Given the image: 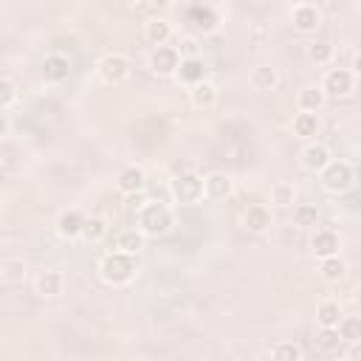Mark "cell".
I'll return each mask as SVG.
<instances>
[{"label": "cell", "mask_w": 361, "mask_h": 361, "mask_svg": "<svg viewBox=\"0 0 361 361\" xmlns=\"http://www.w3.org/2000/svg\"><path fill=\"white\" fill-rule=\"evenodd\" d=\"M8 133V118H6V113L0 110V135H6Z\"/></svg>", "instance_id": "36"}, {"label": "cell", "mask_w": 361, "mask_h": 361, "mask_svg": "<svg viewBox=\"0 0 361 361\" xmlns=\"http://www.w3.org/2000/svg\"><path fill=\"white\" fill-rule=\"evenodd\" d=\"M310 248H313V254H316L319 259H324V257H336L338 248H341V243H338V234H336V231H330V228H316L313 237H310Z\"/></svg>", "instance_id": "11"}, {"label": "cell", "mask_w": 361, "mask_h": 361, "mask_svg": "<svg viewBox=\"0 0 361 361\" xmlns=\"http://www.w3.org/2000/svg\"><path fill=\"white\" fill-rule=\"evenodd\" d=\"M175 73L180 76V82H186V85L192 87V85L203 82L206 65H203V59H200V56H189V59H180V65H178V71H175Z\"/></svg>", "instance_id": "21"}, {"label": "cell", "mask_w": 361, "mask_h": 361, "mask_svg": "<svg viewBox=\"0 0 361 361\" xmlns=\"http://www.w3.org/2000/svg\"><path fill=\"white\" fill-rule=\"evenodd\" d=\"M353 180H355V172H353V166L347 161H330L322 169V183H324L327 192H338L341 195V192H347L353 186Z\"/></svg>", "instance_id": "5"}, {"label": "cell", "mask_w": 361, "mask_h": 361, "mask_svg": "<svg viewBox=\"0 0 361 361\" xmlns=\"http://www.w3.org/2000/svg\"><path fill=\"white\" fill-rule=\"evenodd\" d=\"M338 344H341V338H338L336 327H319V333H316V347H319L322 353L338 350Z\"/></svg>", "instance_id": "32"}, {"label": "cell", "mask_w": 361, "mask_h": 361, "mask_svg": "<svg viewBox=\"0 0 361 361\" xmlns=\"http://www.w3.org/2000/svg\"><path fill=\"white\" fill-rule=\"evenodd\" d=\"M62 285H65V276H62L59 271H42V274L37 276V282H34L37 293L45 296V299L59 296V293H62Z\"/></svg>", "instance_id": "20"}, {"label": "cell", "mask_w": 361, "mask_h": 361, "mask_svg": "<svg viewBox=\"0 0 361 361\" xmlns=\"http://www.w3.org/2000/svg\"><path fill=\"white\" fill-rule=\"evenodd\" d=\"M350 361H358V344H350V355H347Z\"/></svg>", "instance_id": "37"}, {"label": "cell", "mask_w": 361, "mask_h": 361, "mask_svg": "<svg viewBox=\"0 0 361 361\" xmlns=\"http://www.w3.org/2000/svg\"><path fill=\"white\" fill-rule=\"evenodd\" d=\"M104 234H107V223L102 217H85V226H82L79 237H85L87 243H99Z\"/></svg>", "instance_id": "30"}, {"label": "cell", "mask_w": 361, "mask_h": 361, "mask_svg": "<svg viewBox=\"0 0 361 361\" xmlns=\"http://www.w3.org/2000/svg\"><path fill=\"white\" fill-rule=\"evenodd\" d=\"M186 14H189V23H192L197 31H203V34H209V31L217 28V14H214L212 6H189Z\"/></svg>", "instance_id": "17"}, {"label": "cell", "mask_w": 361, "mask_h": 361, "mask_svg": "<svg viewBox=\"0 0 361 361\" xmlns=\"http://www.w3.org/2000/svg\"><path fill=\"white\" fill-rule=\"evenodd\" d=\"M144 183H147V175H144V169L141 166H124L118 175H116V189L121 192V195H138L141 189H144Z\"/></svg>", "instance_id": "10"}, {"label": "cell", "mask_w": 361, "mask_h": 361, "mask_svg": "<svg viewBox=\"0 0 361 361\" xmlns=\"http://www.w3.org/2000/svg\"><path fill=\"white\" fill-rule=\"evenodd\" d=\"M82 226H85V214L76 212V209H68V212H62V214L56 217V231H59L62 237H68V240L79 237V234H82Z\"/></svg>", "instance_id": "18"}, {"label": "cell", "mask_w": 361, "mask_h": 361, "mask_svg": "<svg viewBox=\"0 0 361 361\" xmlns=\"http://www.w3.org/2000/svg\"><path fill=\"white\" fill-rule=\"evenodd\" d=\"M319 130H322L319 113H296L293 116V133L299 138H313V135H319Z\"/></svg>", "instance_id": "24"}, {"label": "cell", "mask_w": 361, "mask_h": 361, "mask_svg": "<svg viewBox=\"0 0 361 361\" xmlns=\"http://www.w3.org/2000/svg\"><path fill=\"white\" fill-rule=\"evenodd\" d=\"M248 82H251L254 90H274L279 85V73L271 65H257V68H251Z\"/></svg>", "instance_id": "19"}, {"label": "cell", "mask_w": 361, "mask_h": 361, "mask_svg": "<svg viewBox=\"0 0 361 361\" xmlns=\"http://www.w3.org/2000/svg\"><path fill=\"white\" fill-rule=\"evenodd\" d=\"M135 228L147 237H158V234H166L169 228H172V212H169V206L166 203H144L141 209H138V214H135Z\"/></svg>", "instance_id": "1"}, {"label": "cell", "mask_w": 361, "mask_h": 361, "mask_svg": "<svg viewBox=\"0 0 361 361\" xmlns=\"http://www.w3.org/2000/svg\"><path fill=\"white\" fill-rule=\"evenodd\" d=\"M319 276L324 279V282H341L344 276H347V262L336 254V257H324L322 262H319Z\"/></svg>", "instance_id": "23"}, {"label": "cell", "mask_w": 361, "mask_h": 361, "mask_svg": "<svg viewBox=\"0 0 361 361\" xmlns=\"http://www.w3.org/2000/svg\"><path fill=\"white\" fill-rule=\"evenodd\" d=\"M169 195H172L175 203L192 206V203H197V200L203 197V178H200L197 172H180V175L172 178Z\"/></svg>", "instance_id": "3"}, {"label": "cell", "mask_w": 361, "mask_h": 361, "mask_svg": "<svg viewBox=\"0 0 361 361\" xmlns=\"http://www.w3.org/2000/svg\"><path fill=\"white\" fill-rule=\"evenodd\" d=\"M290 25L299 34H316L322 25V11L316 3H293L290 6Z\"/></svg>", "instance_id": "6"}, {"label": "cell", "mask_w": 361, "mask_h": 361, "mask_svg": "<svg viewBox=\"0 0 361 361\" xmlns=\"http://www.w3.org/2000/svg\"><path fill=\"white\" fill-rule=\"evenodd\" d=\"M336 333H338V338L344 344H358V338H361V319L358 316H341Z\"/></svg>", "instance_id": "27"}, {"label": "cell", "mask_w": 361, "mask_h": 361, "mask_svg": "<svg viewBox=\"0 0 361 361\" xmlns=\"http://www.w3.org/2000/svg\"><path fill=\"white\" fill-rule=\"evenodd\" d=\"M231 195V178L226 172H209L203 178V197L209 200H223Z\"/></svg>", "instance_id": "13"}, {"label": "cell", "mask_w": 361, "mask_h": 361, "mask_svg": "<svg viewBox=\"0 0 361 361\" xmlns=\"http://www.w3.org/2000/svg\"><path fill=\"white\" fill-rule=\"evenodd\" d=\"M324 93L319 90V87H302L299 90V96H296V107H299V113H319L322 107H324Z\"/></svg>", "instance_id": "22"}, {"label": "cell", "mask_w": 361, "mask_h": 361, "mask_svg": "<svg viewBox=\"0 0 361 361\" xmlns=\"http://www.w3.org/2000/svg\"><path fill=\"white\" fill-rule=\"evenodd\" d=\"M271 361H302V347L296 341H276L271 347Z\"/></svg>", "instance_id": "28"}, {"label": "cell", "mask_w": 361, "mask_h": 361, "mask_svg": "<svg viewBox=\"0 0 361 361\" xmlns=\"http://www.w3.org/2000/svg\"><path fill=\"white\" fill-rule=\"evenodd\" d=\"M68 71H71V62L62 54H48L42 59V79L45 82H62L68 76Z\"/></svg>", "instance_id": "16"}, {"label": "cell", "mask_w": 361, "mask_h": 361, "mask_svg": "<svg viewBox=\"0 0 361 361\" xmlns=\"http://www.w3.org/2000/svg\"><path fill=\"white\" fill-rule=\"evenodd\" d=\"M271 200H274L276 206H293V203H296V189H293V183H285V180L274 183Z\"/></svg>", "instance_id": "31"}, {"label": "cell", "mask_w": 361, "mask_h": 361, "mask_svg": "<svg viewBox=\"0 0 361 361\" xmlns=\"http://www.w3.org/2000/svg\"><path fill=\"white\" fill-rule=\"evenodd\" d=\"M178 54H180V59H189V56H197V39H192V37H183L180 42H178V48H175Z\"/></svg>", "instance_id": "35"}, {"label": "cell", "mask_w": 361, "mask_h": 361, "mask_svg": "<svg viewBox=\"0 0 361 361\" xmlns=\"http://www.w3.org/2000/svg\"><path fill=\"white\" fill-rule=\"evenodd\" d=\"M319 90L324 93V99H344L355 90V73L347 71V68H330L324 76H322V85Z\"/></svg>", "instance_id": "4"}, {"label": "cell", "mask_w": 361, "mask_h": 361, "mask_svg": "<svg viewBox=\"0 0 361 361\" xmlns=\"http://www.w3.org/2000/svg\"><path fill=\"white\" fill-rule=\"evenodd\" d=\"M180 65V54L175 51V45H161V48H152V54L147 56V68L155 73V76H169L175 73Z\"/></svg>", "instance_id": "8"}, {"label": "cell", "mask_w": 361, "mask_h": 361, "mask_svg": "<svg viewBox=\"0 0 361 361\" xmlns=\"http://www.w3.org/2000/svg\"><path fill=\"white\" fill-rule=\"evenodd\" d=\"M243 226L251 231V234H265L271 226H274V214L265 203H251L243 214Z\"/></svg>", "instance_id": "9"}, {"label": "cell", "mask_w": 361, "mask_h": 361, "mask_svg": "<svg viewBox=\"0 0 361 361\" xmlns=\"http://www.w3.org/2000/svg\"><path fill=\"white\" fill-rule=\"evenodd\" d=\"M341 316H344V310H341V305L333 302V299H324V302L316 307V322H319V327H338Z\"/></svg>", "instance_id": "25"}, {"label": "cell", "mask_w": 361, "mask_h": 361, "mask_svg": "<svg viewBox=\"0 0 361 361\" xmlns=\"http://www.w3.org/2000/svg\"><path fill=\"white\" fill-rule=\"evenodd\" d=\"M189 102H192V107H197V110H209V107L217 104V87L203 79V82H197V85L189 87Z\"/></svg>", "instance_id": "15"}, {"label": "cell", "mask_w": 361, "mask_h": 361, "mask_svg": "<svg viewBox=\"0 0 361 361\" xmlns=\"http://www.w3.org/2000/svg\"><path fill=\"white\" fill-rule=\"evenodd\" d=\"M138 265H135V257L130 254H121V251H113L107 254L102 262H99V276L107 282V285H124L135 276Z\"/></svg>", "instance_id": "2"}, {"label": "cell", "mask_w": 361, "mask_h": 361, "mask_svg": "<svg viewBox=\"0 0 361 361\" xmlns=\"http://www.w3.org/2000/svg\"><path fill=\"white\" fill-rule=\"evenodd\" d=\"M333 45L330 42H310L307 45V56L313 59V62H319V65H324V62H330L333 59Z\"/></svg>", "instance_id": "33"}, {"label": "cell", "mask_w": 361, "mask_h": 361, "mask_svg": "<svg viewBox=\"0 0 361 361\" xmlns=\"http://www.w3.org/2000/svg\"><path fill=\"white\" fill-rule=\"evenodd\" d=\"M293 223L302 226V228H310L319 223V209L310 206V203H296L293 206Z\"/></svg>", "instance_id": "29"}, {"label": "cell", "mask_w": 361, "mask_h": 361, "mask_svg": "<svg viewBox=\"0 0 361 361\" xmlns=\"http://www.w3.org/2000/svg\"><path fill=\"white\" fill-rule=\"evenodd\" d=\"M141 248H144V234H141L138 228H127V231H121L118 240H116V251H121V254L135 257Z\"/></svg>", "instance_id": "26"}, {"label": "cell", "mask_w": 361, "mask_h": 361, "mask_svg": "<svg viewBox=\"0 0 361 361\" xmlns=\"http://www.w3.org/2000/svg\"><path fill=\"white\" fill-rule=\"evenodd\" d=\"M144 37H147V42H152L155 48H161L172 37V23L164 20V17H152V20L144 23Z\"/></svg>", "instance_id": "14"}, {"label": "cell", "mask_w": 361, "mask_h": 361, "mask_svg": "<svg viewBox=\"0 0 361 361\" xmlns=\"http://www.w3.org/2000/svg\"><path fill=\"white\" fill-rule=\"evenodd\" d=\"M14 96H17L14 82H11V79H6V76H0V110H3V107H8V104L14 102Z\"/></svg>", "instance_id": "34"}, {"label": "cell", "mask_w": 361, "mask_h": 361, "mask_svg": "<svg viewBox=\"0 0 361 361\" xmlns=\"http://www.w3.org/2000/svg\"><path fill=\"white\" fill-rule=\"evenodd\" d=\"M299 164H302L307 172H322V169L330 164V152H327L324 144L313 141V144H307V147L299 152Z\"/></svg>", "instance_id": "12"}, {"label": "cell", "mask_w": 361, "mask_h": 361, "mask_svg": "<svg viewBox=\"0 0 361 361\" xmlns=\"http://www.w3.org/2000/svg\"><path fill=\"white\" fill-rule=\"evenodd\" d=\"M130 71H133V65H130V59L124 56V54H104L102 56V62H99V76L107 82V85H121V82H127L130 79Z\"/></svg>", "instance_id": "7"}]
</instances>
